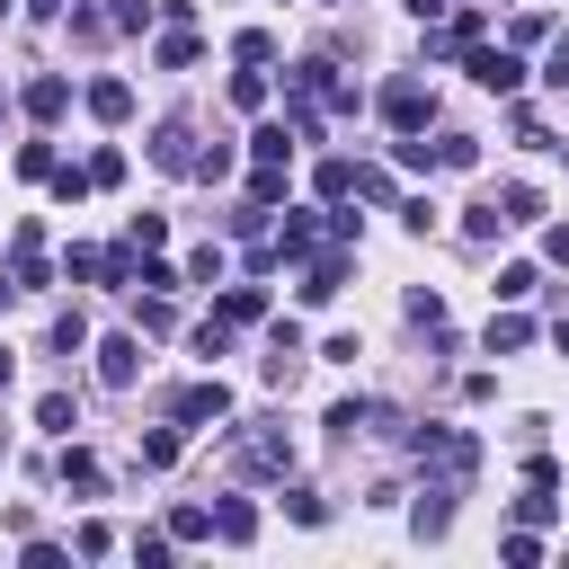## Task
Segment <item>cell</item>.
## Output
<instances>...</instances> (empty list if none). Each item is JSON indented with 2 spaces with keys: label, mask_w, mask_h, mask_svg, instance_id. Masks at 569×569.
Here are the masks:
<instances>
[{
  "label": "cell",
  "mask_w": 569,
  "mask_h": 569,
  "mask_svg": "<svg viewBox=\"0 0 569 569\" xmlns=\"http://www.w3.org/2000/svg\"><path fill=\"white\" fill-rule=\"evenodd\" d=\"M231 276V258H222V240H204L196 258H187V284H222Z\"/></svg>",
  "instance_id": "cell-26"
},
{
  "label": "cell",
  "mask_w": 569,
  "mask_h": 569,
  "mask_svg": "<svg viewBox=\"0 0 569 569\" xmlns=\"http://www.w3.org/2000/svg\"><path fill=\"white\" fill-rule=\"evenodd\" d=\"M284 151H293V124H284V116H267V124L249 133V160H284Z\"/></svg>",
  "instance_id": "cell-20"
},
{
  "label": "cell",
  "mask_w": 569,
  "mask_h": 569,
  "mask_svg": "<svg viewBox=\"0 0 569 569\" xmlns=\"http://www.w3.org/2000/svg\"><path fill=\"white\" fill-rule=\"evenodd\" d=\"M62 107H71V80H62V71H36V80H27V116H36V124H62Z\"/></svg>",
  "instance_id": "cell-10"
},
{
  "label": "cell",
  "mask_w": 569,
  "mask_h": 569,
  "mask_svg": "<svg viewBox=\"0 0 569 569\" xmlns=\"http://www.w3.org/2000/svg\"><path fill=\"white\" fill-rule=\"evenodd\" d=\"M53 471H62V489H80V498H98V489H107V462H98L89 445H62V462H53Z\"/></svg>",
  "instance_id": "cell-13"
},
{
  "label": "cell",
  "mask_w": 569,
  "mask_h": 569,
  "mask_svg": "<svg viewBox=\"0 0 569 569\" xmlns=\"http://www.w3.org/2000/svg\"><path fill=\"white\" fill-rule=\"evenodd\" d=\"M453 498H462V480H436V471H427V489H418V507H409V533L436 542V533L453 525Z\"/></svg>",
  "instance_id": "cell-7"
},
{
  "label": "cell",
  "mask_w": 569,
  "mask_h": 569,
  "mask_svg": "<svg viewBox=\"0 0 569 569\" xmlns=\"http://www.w3.org/2000/svg\"><path fill=\"white\" fill-rule=\"evenodd\" d=\"M525 489H560V462L551 453H525Z\"/></svg>",
  "instance_id": "cell-46"
},
{
  "label": "cell",
  "mask_w": 569,
  "mask_h": 569,
  "mask_svg": "<svg viewBox=\"0 0 569 569\" xmlns=\"http://www.w3.org/2000/svg\"><path fill=\"white\" fill-rule=\"evenodd\" d=\"M89 187H124V151H116V142L89 151Z\"/></svg>",
  "instance_id": "cell-35"
},
{
  "label": "cell",
  "mask_w": 569,
  "mask_h": 569,
  "mask_svg": "<svg viewBox=\"0 0 569 569\" xmlns=\"http://www.w3.org/2000/svg\"><path fill=\"white\" fill-rule=\"evenodd\" d=\"M98 18H107V36H133V27L151 18V0H116V9H98Z\"/></svg>",
  "instance_id": "cell-39"
},
{
  "label": "cell",
  "mask_w": 569,
  "mask_h": 569,
  "mask_svg": "<svg viewBox=\"0 0 569 569\" xmlns=\"http://www.w3.org/2000/svg\"><path fill=\"white\" fill-rule=\"evenodd\" d=\"M62 276H71V284H116V249L71 240V249H62Z\"/></svg>",
  "instance_id": "cell-11"
},
{
  "label": "cell",
  "mask_w": 569,
  "mask_h": 569,
  "mask_svg": "<svg viewBox=\"0 0 569 569\" xmlns=\"http://www.w3.org/2000/svg\"><path fill=\"white\" fill-rule=\"evenodd\" d=\"M356 204H391V169H365L356 160Z\"/></svg>",
  "instance_id": "cell-36"
},
{
  "label": "cell",
  "mask_w": 569,
  "mask_h": 569,
  "mask_svg": "<svg viewBox=\"0 0 569 569\" xmlns=\"http://www.w3.org/2000/svg\"><path fill=\"white\" fill-rule=\"evenodd\" d=\"M53 196H62V204H80V196H89V169H71V160H62V169H53Z\"/></svg>",
  "instance_id": "cell-45"
},
{
  "label": "cell",
  "mask_w": 569,
  "mask_h": 569,
  "mask_svg": "<svg viewBox=\"0 0 569 569\" xmlns=\"http://www.w3.org/2000/svg\"><path fill=\"white\" fill-rule=\"evenodd\" d=\"M498 204H507V222H542V196H533V187H507Z\"/></svg>",
  "instance_id": "cell-40"
},
{
  "label": "cell",
  "mask_w": 569,
  "mask_h": 569,
  "mask_svg": "<svg viewBox=\"0 0 569 569\" xmlns=\"http://www.w3.org/2000/svg\"><path fill=\"white\" fill-rule=\"evenodd\" d=\"M124 240H133V249H142V258H151V249H160V240H169V222H160V213H133V222H124Z\"/></svg>",
  "instance_id": "cell-37"
},
{
  "label": "cell",
  "mask_w": 569,
  "mask_h": 569,
  "mask_svg": "<svg viewBox=\"0 0 569 569\" xmlns=\"http://www.w3.org/2000/svg\"><path fill=\"white\" fill-rule=\"evenodd\" d=\"M551 516H560L551 489H525V498H516V525H551Z\"/></svg>",
  "instance_id": "cell-42"
},
{
  "label": "cell",
  "mask_w": 569,
  "mask_h": 569,
  "mask_svg": "<svg viewBox=\"0 0 569 569\" xmlns=\"http://www.w3.org/2000/svg\"><path fill=\"white\" fill-rule=\"evenodd\" d=\"M151 160H160L169 178H196V160H204V151H196V124H187V116H169V124L151 133Z\"/></svg>",
  "instance_id": "cell-8"
},
{
  "label": "cell",
  "mask_w": 569,
  "mask_h": 569,
  "mask_svg": "<svg viewBox=\"0 0 569 569\" xmlns=\"http://www.w3.org/2000/svg\"><path fill=\"white\" fill-rule=\"evenodd\" d=\"M133 284H142V293H178L187 276H178V267H160V258H142V276H133Z\"/></svg>",
  "instance_id": "cell-41"
},
{
  "label": "cell",
  "mask_w": 569,
  "mask_h": 569,
  "mask_svg": "<svg viewBox=\"0 0 569 569\" xmlns=\"http://www.w3.org/2000/svg\"><path fill=\"white\" fill-rule=\"evenodd\" d=\"M507 560H516V569H533V560H542V533H533V525H516V533H507Z\"/></svg>",
  "instance_id": "cell-44"
},
{
  "label": "cell",
  "mask_w": 569,
  "mask_h": 569,
  "mask_svg": "<svg viewBox=\"0 0 569 569\" xmlns=\"http://www.w3.org/2000/svg\"><path fill=\"white\" fill-rule=\"evenodd\" d=\"M409 9H418V18H445V0H409Z\"/></svg>",
  "instance_id": "cell-50"
},
{
  "label": "cell",
  "mask_w": 569,
  "mask_h": 569,
  "mask_svg": "<svg viewBox=\"0 0 569 569\" xmlns=\"http://www.w3.org/2000/svg\"><path fill=\"white\" fill-rule=\"evenodd\" d=\"M436 169H480V133H436Z\"/></svg>",
  "instance_id": "cell-21"
},
{
  "label": "cell",
  "mask_w": 569,
  "mask_h": 569,
  "mask_svg": "<svg viewBox=\"0 0 569 569\" xmlns=\"http://www.w3.org/2000/svg\"><path fill=\"white\" fill-rule=\"evenodd\" d=\"M231 471H240V480H284V471H293V436H284V418L240 427V436H231Z\"/></svg>",
  "instance_id": "cell-1"
},
{
  "label": "cell",
  "mask_w": 569,
  "mask_h": 569,
  "mask_svg": "<svg viewBox=\"0 0 569 569\" xmlns=\"http://www.w3.org/2000/svg\"><path fill=\"white\" fill-rule=\"evenodd\" d=\"M231 107H249V116L267 107V71H258V62H240V71H231Z\"/></svg>",
  "instance_id": "cell-25"
},
{
  "label": "cell",
  "mask_w": 569,
  "mask_h": 569,
  "mask_svg": "<svg viewBox=\"0 0 569 569\" xmlns=\"http://www.w3.org/2000/svg\"><path fill=\"white\" fill-rule=\"evenodd\" d=\"M9 284H18V293H44V284H53V258H44V222H18V231H9Z\"/></svg>",
  "instance_id": "cell-4"
},
{
  "label": "cell",
  "mask_w": 569,
  "mask_h": 569,
  "mask_svg": "<svg viewBox=\"0 0 569 569\" xmlns=\"http://www.w3.org/2000/svg\"><path fill=\"white\" fill-rule=\"evenodd\" d=\"M178 436H187L178 418H169V427H151V436H142V471H169V462H178Z\"/></svg>",
  "instance_id": "cell-23"
},
{
  "label": "cell",
  "mask_w": 569,
  "mask_h": 569,
  "mask_svg": "<svg viewBox=\"0 0 569 569\" xmlns=\"http://www.w3.org/2000/svg\"><path fill=\"white\" fill-rule=\"evenodd\" d=\"M169 418H178V427H213V418H231V382H222V373L178 382V391H169Z\"/></svg>",
  "instance_id": "cell-5"
},
{
  "label": "cell",
  "mask_w": 569,
  "mask_h": 569,
  "mask_svg": "<svg viewBox=\"0 0 569 569\" xmlns=\"http://www.w3.org/2000/svg\"><path fill=\"white\" fill-rule=\"evenodd\" d=\"M9 9H18V0H0V18H9Z\"/></svg>",
  "instance_id": "cell-52"
},
{
  "label": "cell",
  "mask_w": 569,
  "mask_h": 569,
  "mask_svg": "<svg viewBox=\"0 0 569 569\" xmlns=\"http://www.w3.org/2000/svg\"><path fill=\"white\" fill-rule=\"evenodd\" d=\"M533 284H542V267H525V258H516V267H498V302H525Z\"/></svg>",
  "instance_id": "cell-30"
},
{
  "label": "cell",
  "mask_w": 569,
  "mask_h": 569,
  "mask_svg": "<svg viewBox=\"0 0 569 569\" xmlns=\"http://www.w3.org/2000/svg\"><path fill=\"white\" fill-rule=\"evenodd\" d=\"M169 533H178V542H213V507H178Z\"/></svg>",
  "instance_id": "cell-33"
},
{
  "label": "cell",
  "mask_w": 569,
  "mask_h": 569,
  "mask_svg": "<svg viewBox=\"0 0 569 569\" xmlns=\"http://www.w3.org/2000/svg\"><path fill=\"white\" fill-rule=\"evenodd\" d=\"M213 542H231V551L258 542V507H249V498H222V507H213Z\"/></svg>",
  "instance_id": "cell-14"
},
{
  "label": "cell",
  "mask_w": 569,
  "mask_h": 569,
  "mask_svg": "<svg viewBox=\"0 0 569 569\" xmlns=\"http://www.w3.org/2000/svg\"><path fill=\"white\" fill-rule=\"evenodd\" d=\"M62 160H53V142H18V178H53Z\"/></svg>",
  "instance_id": "cell-34"
},
{
  "label": "cell",
  "mask_w": 569,
  "mask_h": 569,
  "mask_svg": "<svg viewBox=\"0 0 569 569\" xmlns=\"http://www.w3.org/2000/svg\"><path fill=\"white\" fill-rule=\"evenodd\" d=\"M373 107H382L391 133H427V124H436V89H427V80H382Z\"/></svg>",
  "instance_id": "cell-3"
},
{
  "label": "cell",
  "mask_w": 569,
  "mask_h": 569,
  "mask_svg": "<svg viewBox=\"0 0 569 569\" xmlns=\"http://www.w3.org/2000/svg\"><path fill=\"white\" fill-rule=\"evenodd\" d=\"M9 382H18V356H9V347H0V391H9Z\"/></svg>",
  "instance_id": "cell-49"
},
{
  "label": "cell",
  "mask_w": 569,
  "mask_h": 569,
  "mask_svg": "<svg viewBox=\"0 0 569 569\" xmlns=\"http://www.w3.org/2000/svg\"><path fill=\"white\" fill-rule=\"evenodd\" d=\"M462 71H471L489 98H516V89H525V62H516V44H471V53H462Z\"/></svg>",
  "instance_id": "cell-6"
},
{
  "label": "cell",
  "mask_w": 569,
  "mask_h": 569,
  "mask_svg": "<svg viewBox=\"0 0 569 569\" xmlns=\"http://www.w3.org/2000/svg\"><path fill=\"white\" fill-rule=\"evenodd\" d=\"M196 53H204V44H196V36H187V27H169V36H160V44H151V62H160V71H187V62H196Z\"/></svg>",
  "instance_id": "cell-19"
},
{
  "label": "cell",
  "mask_w": 569,
  "mask_h": 569,
  "mask_svg": "<svg viewBox=\"0 0 569 569\" xmlns=\"http://www.w3.org/2000/svg\"><path fill=\"white\" fill-rule=\"evenodd\" d=\"M89 347V320H80V302L71 311H53V356H80Z\"/></svg>",
  "instance_id": "cell-27"
},
{
  "label": "cell",
  "mask_w": 569,
  "mask_h": 569,
  "mask_svg": "<svg viewBox=\"0 0 569 569\" xmlns=\"http://www.w3.org/2000/svg\"><path fill=\"white\" fill-rule=\"evenodd\" d=\"M462 231H471V240H498V231H507V204H498V196H489V204H471V213H462Z\"/></svg>",
  "instance_id": "cell-29"
},
{
  "label": "cell",
  "mask_w": 569,
  "mask_h": 569,
  "mask_svg": "<svg viewBox=\"0 0 569 569\" xmlns=\"http://www.w3.org/2000/svg\"><path fill=\"white\" fill-rule=\"evenodd\" d=\"M213 320H231V329H258V320H267V284H222Z\"/></svg>",
  "instance_id": "cell-12"
},
{
  "label": "cell",
  "mask_w": 569,
  "mask_h": 569,
  "mask_svg": "<svg viewBox=\"0 0 569 569\" xmlns=\"http://www.w3.org/2000/svg\"><path fill=\"white\" fill-rule=\"evenodd\" d=\"M284 516H293V525H329V498H320V489H284Z\"/></svg>",
  "instance_id": "cell-32"
},
{
  "label": "cell",
  "mask_w": 569,
  "mask_h": 569,
  "mask_svg": "<svg viewBox=\"0 0 569 569\" xmlns=\"http://www.w3.org/2000/svg\"><path fill=\"white\" fill-rule=\"evenodd\" d=\"M133 373H142V338L116 329V338L98 347V382H107V391H133Z\"/></svg>",
  "instance_id": "cell-9"
},
{
  "label": "cell",
  "mask_w": 569,
  "mask_h": 569,
  "mask_svg": "<svg viewBox=\"0 0 569 569\" xmlns=\"http://www.w3.org/2000/svg\"><path fill=\"white\" fill-rule=\"evenodd\" d=\"M89 116H98V124H124V116H133V89H124V80H89Z\"/></svg>",
  "instance_id": "cell-15"
},
{
  "label": "cell",
  "mask_w": 569,
  "mask_h": 569,
  "mask_svg": "<svg viewBox=\"0 0 569 569\" xmlns=\"http://www.w3.org/2000/svg\"><path fill=\"white\" fill-rule=\"evenodd\" d=\"M409 320H418L427 338H445V293H427V284H418V293H409Z\"/></svg>",
  "instance_id": "cell-31"
},
{
  "label": "cell",
  "mask_w": 569,
  "mask_h": 569,
  "mask_svg": "<svg viewBox=\"0 0 569 569\" xmlns=\"http://www.w3.org/2000/svg\"><path fill=\"white\" fill-rule=\"evenodd\" d=\"M542 80H560V89H569V36H551V62H542Z\"/></svg>",
  "instance_id": "cell-48"
},
{
  "label": "cell",
  "mask_w": 569,
  "mask_h": 569,
  "mask_svg": "<svg viewBox=\"0 0 569 569\" xmlns=\"http://www.w3.org/2000/svg\"><path fill=\"white\" fill-rule=\"evenodd\" d=\"M249 204H284V160H249Z\"/></svg>",
  "instance_id": "cell-18"
},
{
  "label": "cell",
  "mask_w": 569,
  "mask_h": 569,
  "mask_svg": "<svg viewBox=\"0 0 569 569\" xmlns=\"http://www.w3.org/2000/svg\"><path fill=\"white\" fill-rule=\"evenodd\" d=\"M169 542H178L169 525H160V533H133V560H142V569H160V560H169Z\"/></svg>",
  "instance_id": "cell-43"
},
{
  "label": "cell",
  "mask_w": 569,
  "mask_h": 569,
  "mask_svg": "<svg viewBox=\"0 0 569 569\" xmlns=\"http://www.w3.org/2000/svg\"><path fill=\"white\" fill-rule=\"evenodd\" d=\"M133 320H142V329L160 338V329H178V302H169V293H142V284H133Z\"/></svg>",
  "instance_id": "cell-22"
},
{
  "label": "cell",
  "mask_w": 569,
  "mask_h": 569,
  "mask_svg": "<svg viewBox=\"0 0 569 569\" xmlns=\"http://www.w3.org/2000/svg\"><path fill=\"white\" fill-rule=\"evenodd\" d=\"M196 356H204V365L231 356V320H196Z\"/></svg>",
  "instance_id": "cell-38"
},
{
  "label": "cell",
  "mask_w": 569,
  "mask_h": 569,
  "mask_svg": "<svg viewBox=\"0 0 569 569\" xmlns=\"http://www.w3.org/2000/svg\"><path fill=\"white\" fill-rule=\"evenodd\" d=\"M36 427H44V436H71V427H80V418H71V391H44V400H36Z\"/></svg>",
  "instance_id": "cell-28"
},
{
  "label": "cell",
  "mask_w": 569,
  "mask_h": 569,
  "mask_svg": "<svg viewBox=\"0 0 569 569\" xmlns=\"http://www.w3.org/2000/svg\"><path fill=\"white\" fill-rule=\"evenodd\" d=\"M231 62H258V71H267V62H276V36H267V27H240V36H231Z\"/></svg>",
  "instance_id": "cell-24"
},
{
  "label": "cell",
  "mask_w": 569,
  "mask_h": 569,
  "mask_svg": "<svg viewBox=\"0 0 569 569\" xmlns=\"http://www.w3.org/2000/svg\"><path fill=\"white\" fill-rule=\"evenodd\" d=\"M480 347H489V356H516V347H533V320H525V311H498Z\"/></svg>",
  "instance_id": "cell-17"
},
{
  "label": "cell",
  "mask_w": 569,
  "mask_h": 569,
  "mask_svg": "<svg viewBox=\"0 0 569 569\" xmlns=\"http://www.w3.org/2000/svg\"><path fill=\"white\" fill-rule=\"evenodd\" d=\"M311 187H320V204H347V196H356V160H338V151H329V160L311 169Z\"/></svg>",
  "instance_id": "cell-16"
},
{
  "label": "cell",
  "mask_w": 569,
  "mask_h": 569,
  "mask_svg": "<svg viewBox=\"0 0 569 569\" xmlns=\"http://www.w3.org/2000/svg\"><path fill=\"white\" fill-rule=\"evenodd\" d=\"M551 347H560V356H569V320H560V329H551Z\"/></svg>",
  "instance_id": "cell-51"
},
{
  "label": "cell",
  "mask_w": 569,
  "mask_h": 569,
  "mask_svg": "<svg viewBox=\"0 0 569 569\" xmlns=\"http://www.w3.org/2000/svg\"><path fill=\"white\" fill-rule=\"evenodd\" d=\"M347 276H356V240H320L311 258H302V302H329V293H347Z\"/></svg>",
  "instance_id": "cell-2"
},
{
  "label": "cell",
  "mask_w": 569,
  "mask_h": 569,
  "mask_svg": "<svg viewBox=\"0 0 569 569\" xmlns=\"http://www.w3.org/2000/svg\"><path fill=\"white\" fill-rule=\"evenodd\" d=\"M542 258H551V267H569V222H551V231H542Z\"/></svg>",
  "instance_id": "cell-47"
}]
</instances>
